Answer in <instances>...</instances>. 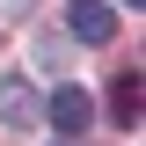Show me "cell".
<instances>
[{
  "label": "cell",
  "mask_w": 146,
  "mask_h": 146,
  "mask_svg": "<svg viewBox=\"0 0 146 146\" xmlns=\"http://www.w3.org/2000/svg\"><path fill=\"white\" fill-rule=\"evenodd\" d=\"M44 117H51L58 139H80V131L95 124V95H88V88H58L51 102H44Z\"/></svg>",
  "instance_id": "obj_1"
},
{
  "label": "cell",
  "mask_w": 146,
  "mask_h": 146,
  "mask_svg": "<svg viewBox=\"0 0 146 146\" xmlns=\"http://www.w3.org/2000/svg\"><path fill=\"white\" fill-rule=\"evenodd\" d=\"M36 117H44V102H36V88L22 80V73H0V124H15V131H29Z\"/></svg>",
  "instance_id": "obj_2"
},
{
  "label": "cell",
  "mask_w": 146,
  "mask_h": 146,
  "mask_svg": "<svg viewBox=\"0 0 146 146\" xmlns=\"http://www.w3.org/2000/svg\"><path fill=\"white\" fill-rule=\"evenodd\" d=\"M66 22H73L80 44H110V36H117V7H110V0H73Z\"/></svg>",
  "instance_id": "obj_3"
},
{
  "label": "cell",
  "mask_w": 146,
  "mask_h": 146,
  "mask_svg": "<svg viewBox=\"0 0 146 146\" xmlns=\"http://www.w3.org/2000/svg\"><path fill=\"white\" fill-rule=\"evenodd\" d=\"M139 95H146V80H139V73H124V80L110 88V117H117V124H139Z\"/></svg>",
  "instance_id": "obj_4"
},
{
  "label": "cell",
  "mask_w": 146,
  "mask_h": 146,
  "mask_svg": "<svg viewBox=\"0 0 146 146\" xmlns=\"http://www.w3.org/2000/svg\"><path fill=\"white\" fill-rule=\"evenodd\" d=\"M124 7H146V0H124Z\"/></svg>",
  "instance_id": "obj_5"
}]
</instances>
